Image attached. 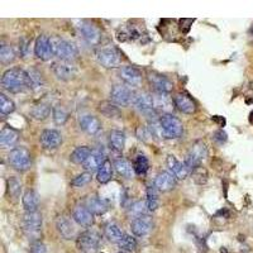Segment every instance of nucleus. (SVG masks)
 Wrapping results in <instances>:
<instances>
[{"mask_svg":"<svg viewBox=\"0 0 253 253\" xmlns=\"http://www.w3.org/2000/svg\"><path fill=\"white\" fill-rule=\"evenodd\" d=\"M119 77L126 84L138 88L142 84V73L133 66H123L119 69Z\"/></svg>","mask_w":253,"mask_h":253,"instance_id":"nucleus-16","label":"nucleus"},{"mask_svg":"<svg viewBox=\"0 0 253 253\" xmlns=\"http://www.w3.org/2000/svg\"><path fill=\"white\" fill-rule=\"evenodd\" d=\"M214 141L215 142H218L219 145H223L224 142H227V133L221 129L218 130V132H215Z\"/></svg>","mask_w":253,"mask_h":253,"instance_id":"nucleus-48","label":"nucleus"},{"mask_svg":"<svg viewBox=\"0 0 253 253\" xmlns=\"http://www.w3.org/2000/svg\"><path fill=\"white\" fill-rule=\"evenodd\" d=\"M147 209L149 212H155L157 210L160 201H158V190L155 185L147 187V199H145Z\"/></svg>","mask_w":253,"mask_h":253,"instance_id":"nucleus-34","label":"nucleus"},{"mask_svg":"<svg viewBox=\"0 0 253 253\" xmlns=\"http://www.w3.org/2000/svg\"><path fill=\"white\" fill-rule=\"evenodd\" d=\"M20 191H22V185L18 181V179L14 176L9 177L6 180V194L13 200H17L20 196Z\"/></svg>","mask_w":253,"mask_h":253,"instance_id":"nucleus-33","label":"nucleus"},{"mask_svg":"<svg viewBox=\"0 0 253 253\" xmlns=\"http://www.w3.org/2000/svg\"><path fill=\"white\" fill-rule=\"evenodd\" d=\"M56 228L57 232L65 239H72L75 237V227H73V223L67 217H58L56 220Z\"/></svg>","mask_w":253,"mask_h":253,"instance_id":"nucleus-23","label":"nucleus"},{"mask_svg":"<svg viewBox=\"0 0 253 253\" xmlns=\"http://www.w3.org/2000/svg\"><path fill=\"white\" fill-rule=\"evenodd\" d=\"M114 167L120 176L126 177V179H130L133 176V172H134L133 164L129 161H126V158H118L114 163Z\"/></svg>","mask_w":253,"mask_h":253,"instance_id":"nucleus-29","label":"nucleus"},{"mask_svg":"<svg viewBox=\"0 0 253 253\" xmlns=\"http://www.w3.org/2000/svg\"><path fill=\"white\" fill-rule=\"evenodd\" d=\"M96 58L101 66L107 69H114L120 65L122 61V54L115 47H104L96 52Z\"/></svg>","mask_w":253,"mask_h":253,"instance_id":"nucleus-7","label":"nucleus"},{"mask_svg":"<svg viewBox=\"0 0 253 253\" xmlns=\"http://www.w3.org/2000/svg\"><path fill=\"white\" fill-rule=\"evenodd\" d=\"M104 233L108 240H110L113 243H119L124 237L123 232L120 231V228L117 224H114V223H109V224L105 225Z\"/></svg>","mask_w":253,"mask_h":253,"instance_id":"nucleus-32","label":"nucleus"},{"mask_svg":"<svg viewBox=\"0 0 253 253\" xmlns=\"http://www.w3.org/2000/svg\"><path fill=\"white\" fill-rule=\"evenodd\" d=\"M250 123L253 126V111H251L250 114Z\"/></svg>","mask_w":253,"mask_h":253,"instance_id":"nucleus-50","label":"nucleus"},{"mask_svg":"<svg viewBox=\"0 0 253 253\" xmlns=\"http://www.w3.org/2000/svg\"><path fill=\"white\" fill-rule=\"evenodd\" d=\"M208 156V147L202 141H196L190 151L187 152L186 157H185V166L187 167V170H195L196 167L201 166V162L204 161Z\"/></svg>","mask_w":253,"mask_h":253,"instance_id":"nucleus-4","label":"nucleus"},{"mask_svg":"<svg viewBox=\"0 0 253 253\" xmlns=\"http://www.w3.org/2000/svg\"><path fill=\"white\" fill-rule=\"evenodd\" d=\"M251 33H252V35H253V25H252V28H251Z\"/></svg>","mask_w":253,"mask_h":253,"instance_id":"nucleus-51","label":"nucleus"},{"mask_svg":"<svg viewBox=\"0 0 253 253\" xmlns=\"http://www.w3.org/2000/svg\"><path fill=\"white\" fill-rule=\"evenodd\" d=\"M16 58V52L8 44H1L0 47V62L3 65H9Z\"/></svg>","mask_w":253,"mask_h":253,"instance_id":"nucleus-38","label":"nucleus"},{"mask_svg":"<svg viewBox=\"0 0 253 253\" xmlns=\"http://www.w3.org/2000/svg\"><path fill=\"white\" fill-rule=\"evenodd\" d=\"M79 124L80 128H81L84 132H86L88 134H96L99 130L101 129V123L100 120L98 119L94 115H90V114H84L79 118Z\"/></svg>","mask_w":253,"mask_h":253,"instance_id":"nucleus-20","label":"nucleus"},{"mask_svg":"<svg viewBox=\"0 0 253 253\" xmlns=\"http://www.w3.org/2000/svg\"><path fill=\"white\" fill-rule=\"evenodd\" d=\"M1 86L10 92H20L25 88H31L28 71L17 67L6 70L1 77Z\"/></svg>","mask_w":253,"mask_h":253,"instance_id":"nucleus-1","label":"nucleus"},{"mask_svg":"<svg viewBox=\"0 0 253 253\" xmlns=\"http://www.w3.org/2000/svg\"><path fill=\"white\" fill-rule=\"evenodd\" d=\"M52 71L57 76V79L69 81L76 75V67L73 66L72 62L67 61H57L52 65Z\"/></svg>","mask_w":253,"mask_h":253,"instance_id":"nucleus-13","label":"nucleus"},{"mask_svg":"<svg viewBox=\"0 0 253 253\" xmlns=\"http://www.w3.org/2000/svg\"><path fill=\"white\" fill-rule=\"evenodd\" d=\"M52 115H54V123L58 124V126L65 124L67 122V119H69V111L63 107H61V105H57V107L54 108Z\"/></svg>","mask_w":253,"mask_h":253,"instance_id":"nucleus-40","label":"nucleus"},{"mask_svg":"<svg viewBox=\"0 0 253 253\" xmlns=\"http://www.w3.org/2000/svg\"><path fill=\"white\" fill-rule=\"evenodd\" d=\"M51 108L47 104H38L32 109V117L37 120H44L50 115Z\"/></svg>","mask_w":253,"mask_h":253,"instance_id":"nucleus-41","label":"nucleus"},{"mask_svg":"<svg viewBox=\"0 0 253 253\" xmlns=\"http://www.w3.org/2000/svg\"><path fill=\"white\" fill-rule=\"evenodd\" d=\"M35 54L37 58L42 61L51 60V57L54 56V50H52V44H51V38L47 36H39L36 39L35 43Z\"/></svg>","mask_w":253,"mask_h":253,"instance_id":"nucleus-10","label":"nucleus"},{"mask_svg":"<svg viewBox=\"0 0 253 253\" xmlns=\"http://www.w3.org/2000/svg\"><path fill=\"white\" fill-rule=\"evenodd\" d=\"M155 186L161 193L170 191V190H172L176 186V177L172 174H170V172H161L155 179Z\"/></svg>","mask_w":253,"mask_h":253,"instance_id":"nucleus-22","label":"nucleus"},{"mask_svg":"<svg viewBox=\"0 0 253 253\" xmlns=\"http://www.w3.org/2000/svg\"><path fill=\"white\" fill-rule=\"evenodd\" d=\"M174 104L175 107L185 114H194L196 111V104L193 99L190 98L189 95L179 92L174 96Z\"/></svg>","mask_w":253,"mask_h":253,"instance_id":"nucleus-18","label":"nucleus"},{"mask_svg":"<svg viewBox=\"0 0 253 253\" xmlns=\"http://www.w3.org/2000/svg\"><path fill=\"white\" fill-rule=\"evenodd\" d=\"M41 143L44 148L47 149H54L60 147L62 143L61 133L54 129H44L41 133Z\"/></svg>","mask_w":253,"mask_h":253,"instance_id":"nucleus-19","label":"nucleus"},{"mask_svg":"<svg viewBox=\"0 0 253 253\" xmlns=\"http://www.w3.org/2000/svg\"><path fill=\"white\" fill-rule=\"evenodd\" d=\"M79 31L81 33V37L86 41V43L95 46L98 44L101 39V33L94 24L89 22H80Z\"/></svg>","mask_w":253,"mask_h":253,"instance_id":"nucleus-12","label":"nucleus"},{"mask_svg":"<svg viewBox=\"0 0 253 253\" xmlns=\"http://www.w3.org/2000/svg\"><path fill=\"white\" fill-rule=\"evenodd\" d=\"M153 103H155L156 110L162 111H170L172 108V103L167 94H160V92H155L153 94Z\"/></svg>","mask_w":253,"mask_h":253,"instance_id":"nucleus-31","label":"nucleus"},{"mask_svg":"<svg viewBox=\"0 0 253 253\" xmlns=\"http://www.w3.org/2000/svg\"><path fill=\"white\" fill-rule=\"evenodd\" d=\"M51 44H52V50H54V56L58 57L60 61L72 62L79 57V50L71 42L54 37L51 38Z\"/></svg>","mask_w":253,"mask_h":253,"instance_id":"nucleus-2","label":"nucleus"},{"mask_svg":"<svg viewBox=\"0 0 253 253\" xmlns=\"http://www.w3.org/2000/svg\"><path fill=\"white\" fill-rule=\"evenodd\" d=\"M72 219L81 227L89 228L94 224V214L84 205H76L73 208Z\"/></svg>","mask_w":253,"mask_h":253,"instance_id":"nucleus-17","label":"nucleus"},{"mask_svg":"<svg viewBox=\"0 0 253 253\" xmlns=\"http://www.w3.org/2000/svg\"><path fill=\"white\" fill-rule=\"evenodd\" d=\"M134 107L138 109L139 111L147 114V115H155V103H153V95L147 94V92H139L136 94L134 98Z\"/></svg>","mask_w":253,"mask_h":253,"instance_id":"nucleus-14","label":"nucleus"},{"mask_svg":"<svg viewBox=\"0 0 253 253\" xmlns=\"http://www.w3.org/2000/svg\"><path fill=\"white\" fill-rule=\"evenodd\" d=\"M152 227H153V221H152L151 217L147 214L133 219L132 224H130L132 233L136 237H145L152 231Z\"/></svg>","mask_w":253,"mask_h":253,"instance_id":"nucleus-11","label":"nucleus"},{"mask_svg":"<svg viewBox=\"0 0 253 253\" xmlns=\"http://www.w3.org/2000/svg\"><path fill=\"white\" fill-rule=\"evenodd\" d=\"M145 210H148L145 201H137L134 202V204H132L128 214H129L130 217H133V219H136L139 218V217H142V215H145Z\"/></svg>","mask_w":253,"mask_h":253,"instance_id":"nucleus-43","label":"nucleus"},{"mask_svg":"<svg viewBox=\"0 0 253 253\" xmlns=\"http://www.w3.org/2000/svg\"><path fill=\"white\" fill-rule=\"evenodd\" d=\"M126 145V136L120 130H111L109 134V145L114 152H122Z\"/></svg>","mask_w":253,"mask_h":253,"instance_id":"nucleus-28","label":"nucleus"},{"mask_svg":"<svg viewBox=\"0 0 253 253\" xmlns=\"http://www.w3.org/2000/svg\"><path fill=\"white\" fill-rule=\"evenodd\" d=\"M42 229V215L39 213H25L23 217V231L33 242L38 240Z\"/></svg>","mask_w":253,"mask_h":253,"instance_id":"nucleus-5","label":"nucleus"},{"mask_svg":"<svg viewBox=\"0 0 253 253\" xmlns=\"http://www.w3.org/2000/svg\"><path fill=\"white\" fill-rule=\"evenodd\" d=\"M110 98L117 105L128 107V105L134 103L136 94L129 88H126V86L114 85L110 91Z\"/></svg>","mask_w":253,"mask_h":253,"instance_id":"nucleus-9","label":"nucleus"},{"mask_svg":"<svg viewBox=\"0 0 253 253\" xmlns=\"http://www.w3.org/2000/svg\"><path fill=\"white\" fill-rule=\"evenodd\" d=\"M133 167H134V172L137 175H145L149 167L148 158L145 157V155H137L136 160H134V163H133Z\"/></svg>","mask_w":253,"mask_h":253,"instance_id":"nucleus-36","label":"nucleus"},{"mask_svg":"<svg viewBox=\"0 0 253 253\" xmlns=\"http://www.w3.org/2000/svg\"><path fill=\"white\" fill-rule=\"evenodd\" d=\"M86 208L95 215H103L107 213L108 204L99 196H90L86 201Z\"/></svg>","mask_w":253,"mask_h":253,"instance_id":"nucleus-25","label":"nucleus"},{"mask_svg":"<svg viewBox=\"0 0 253 253\" xmlns=\"http://www.w3.org/2000/svg\"><path fill=\"white\" fill-rule=\"evenodd\" d=\"M92 153V151L89 148L88 145H81V147H77L75 151L71 153L70 156V160L71 162L73 163H77V164H84V162L90 157V155Z\"/></svg>","mask_w":253,"mask_h":253,"instance_id":"nucleus-30","label":"nucleus"},{"mask_svg":"<svg viewBox=\"0 0 253 253\" xmlns=\"http://www.w3.org/2000/svg\"><path fill=\"white\" fill-rule=\"evenodd\" d=\"M16 109V104L12 99H9L6 95L0 94V113L1 115H8V114L13 113Z\"/></svg>","mask_w":253,"mask_h":253,"instance_id":"nucleus-39","label":"nucleus"},{"mask_svg":"<svg viewBox=\"0 0 253 253\" xmlns=\"http://www.w3.org/2000/svg\"><path fill=\"white\" fill-rule=\"evenodd\" d=\"M29 252L31 253H47V248H46V246L42 243L41 240H35V242H32Z\"/></svg>","mask_w":253,"mask_h":253,"instance_id":"nucleus-47","label":"nucleus"},{"mask_svg":"<svg viewBox=\"0 0 253 253\" xmlns=\"http://www.w3.org/2000/svg\"><path fill=\"white\" fill-rule=\"evenodd\" d=\"M77 247L79 250L84 253H96L100 243V235L96 232L88 231L84 232L79 235L77 240Z\"/></svg>","mask_w":253,"mask_h":253,"instance_id":"nucleus-8","label":"nucleus"},{"mask_svg":"<svg viewBox=\"0 0 253 253\" xmlns=\"http://www.w3.org/2000/svg\"><path fill=\"white\" fill-rule=\"evenodd\" d=\"M19 134L17 130H14L13 128H9V126H5L1 129L0 132V145L1 147L6 148V147H12V145H16L18 142Z\"/></svg>","mask_w":253,"mask_h":253,"instance_id":"nucleus-26","label":"nucleus"},{"mask_svg":"<svg viewBox=\"0 0 253 253\" xmlns=\"http://www.w3.org/2000/svg\"><path fill=\"white\" fill-rule=\"evenodd\" d=\"M160 126H161L162 137L168 139L180 138L183 133V126L181 120L172 114H163L160 118Z\"/></svg>","mask_w":253,"mask_h":253,"instance_id":"nucleus-3","label":"nucleus"},{"mask_svg":"<svg viewBox=\"0 0 253 253\" xmlns=\"http://www.w3.org/2000/svg\"><path fill=\"white\" fill-rule=\"evenodd\" d=\"M28 73H29V79H31V88L33 89L42 88V84H43L41 77L42 75H39V73H38L37 71H35V70L28 71Z\"/></svg>","mask_w":253,"mask_h":253,"instance_id":"nucleus-46","label":"nucleus"},{"mask_svg":"<svg viewBox=\"0 0 253 253\" xmlns=\"http://www.w3.org/2000/svg\"><path fill=\"white\" fill-rule=\"evenodd\" d=\"M119 248L122 251H126V252H134L137 248V240L136 238H133L132 235H128V234H124L123 239L120 240Z\"/></svg>","mask_w":253,"mask_h":253,"instance_id":"nucleus-42","label":"nucleus"},{"mask_svg":"<svg viewBox=\"0 0 253 253\" xmlns=\"http://www.w3.org/2000/svg\"><path fill=\"white\" fill-rule=\"evenodd\" d=\"M166 163H167V167L168 170H170L171 174L174 175L176 179H179V180L186 179L187 174H189V170H187V167L185 166V163L179 161L175 156L172 155L167 156V158H166Z\"/></svg>","mask_w":253,"mask_h":253,"instance_id":"nucleus-21","label":"nucleus"},{"mask_svg":"<svg viewBox=\"0 0 253 253\" xmlns=\"http://www.w3.org/2000/svg\"><path fill=\"white\" fill-rule=\"evenodd\" d=\"M111 176H113V166H111V162L109 160L101 164V167L98 171V181L100 183H107L108 181H110Z\"/></svg>","mask_w":253,"mask_h":253,"instance_id":"nucleus-35","label":"nucleus"},{"mask_svg":"<svg viewBox=\"0 0 253 253\" xmlns=\"http://www.w3.org/2000/svg\"><path fill=\"white\" fill-rule=\"evenodd\" d=\"M10 166L17 171H25L31 167V153L25 147H17L12 149L8 156Z\"/></svg>","mask_w":253,"mask_h":253,"instance_id":"nucleus-6","label":"nucleus"},{"mask_svg":"<svg viewBox=\"0 0 253 253\" xmlns=\"http://www.w3.org/2000/svg\"><path fill=\"white\" fill-rule=\"evenodd\" d=\"M191 177H193V180L195 181V183H198V185H204V183H206V181H208V171H206V168L202 167V166H199V167H196L195 170H193Z\"/></svg>","mask_w":253,"mask_h":253,"instance_id":"nucleus-44","label":"nucleus"},{"mask_svg":"<svg viewBox=\"0 0 253 253\" xmlns=\"http://www.w3.org/2000/svg\"><path fill=\"white\" fill-rule=\"evenodd\" d=\"M148 80L151 86L153 88L155 92H160V94H168L172 90V82L166 77V76L161 75L157 72H151L148 75Z\"/></svg>","mask_w":253,"mask_h":253,"instance_id":"nucleus-15","label":"nucleus"},{"mask_svg":"<svg viewBox=\"0 0 253 253\" xmlns=\"http://www.w3.org/2000/svg\"><path fill=\"white\" fill-rule=\"evenodd\" d=\"M107 161V157L101 151H92V153L90 155V157L84 162V168L86 170V172H94V171H99V168L101 167V164Z\"/></svg>","mask_w":253,"mask_h":253,"instance_id":"nucleus-24","label":"nucleus"},{"mask_svg":"<svg viewBox=\"0 0 253 253\" xmlns=\"http://www.w3.org/2000/svg\"><path fill=\"white\" fill-rule=\"evenodd\" d=\"M99 110H100L101 114H104L107 118L120 117V110L118 109V107H115V105L109 103V101H103V103L99 105Z\"/></svg>","mask_w":253,"mask_h":253,"instance_id":"nucleus-37","label":"nucleus"},{"mask_svg":"<svg viewBox=\"0 0 253 253\" xmlns=\"http://www.w3.org/2000/svg\"><path fill=\"white\" fill-rule=\"evenodd\" d=\"M213 120L214 122H217V123H219V126H223L225 124V119L223 117H219V115H215V117H213Z\"/></svg>","mask_w":253,"mask_h":253,"instance_id":"nucleus-49","label":"nucleus"},{"mask_svg":"<svg viewBox=\"0 0 253 253\" xmlns=\"http://www.w3.org/2000/svg\"><path fill=\"white\" fill-rule=\"evenodd\" d=\"M91 179H92L91 172H84V174L81 175H77V176L71 181V186L73 187L85 186V185H88V183L91 181Z\"/></svg>","mask_w":253,"mask_h":253,"instance_id":"nucleus-45","label":"nucleus"},{"mask_svg":"<svg viewBox=\"0 0 253 253\" xmlns=\"http://www.w3.org/2000/svg\"><path fill=\"white\" fill-rule=\"evenodd\" d=\"M38 205H39V199H38V194L35 190H28L25 191L23 195V206H24L27 213H35L37 212Z\"/></svg>","mask_w":253,"mask_h":253,"instance_id":"nucleus-27","label":"nucleus"}]
</instances>
